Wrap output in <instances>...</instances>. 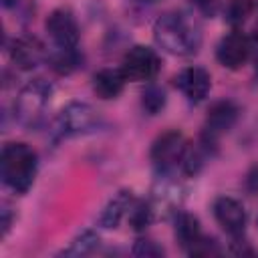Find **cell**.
<instances>
[{
  "instance_id": "cell-18",
  "label": "cell",
  "mask_w": 258,
  "mask_h": 258,
  "mask_svg": "<svg viewBox=\"0 0 258 258\" xmlns=\"http://www.w3.org/2000/svg\"><path fill=\"white\" fill-rule=\"evenodd\" d=\"M99 242H101V238H99L97 232L85 230V232H81L67 248H62L60 254H62V256H85V254H91L93 250H97Z\"/></svg>"
},
{
  "instance_id": "cell-12",
  "label": "cell",
  "mask_w": 258,
  "mask_h": 258,
  "mask_svg": "<svg viewBox=\"0 0 258 258\" xmlns=\"http://www.w3.org/2000/svg\"><path fill=\"white\" fill-rule=\"evenodd\" d=\"M8 52H10V60L20 71H32L36 64H40L46 58L44 46L36 38H32V36H18V38H14L10 48H8Z\"/></svg>"
},
{
  "instance_id": "cell-13",
  "label": "cell",
  "mask_w": 258,
  "mask_h": 258,
  "mask_svg": "<svg viewBox=\"0 0 258 258\" xmlns=\"http://www.w3.org/2000/svg\"><path fill=\"white\" fill-rule=\"evenodd\" d=\"M135 204V196L131 189H119L103 208L99 216V224L107 230H115L123 218H127L131 206Z\"/></svg>"
},
{
  "instance_id": "cell-19",
  "label": "cell",
  "mask_w": 258,
  "mask_h": 258,
  "mask_svg": "<svg viewBox=\"0 0 258 258\" xmlns=\"http://www.w3.org/2000/svg\"><path fill=\"white\" fill-rule=\"evenodd\" d=\"M165 91L159 87V85H147L145 91L141 93V107L147 115H157L163 111L165 107Z\"/></svg>"
},
{
  "instance_id": "cell-28",
  "label": "cell",
  "mask_w": 258,
  "mask_h": 258,
  "mask_svg": "<svg viewBox=\"0 0 258 258\" xmlns=\"http://www.w3.org/2000/svg\"><path fill=\"white\" fill-rule=\"evenodd\" d=\"M2 4H4V8H10L12 4H16V0H2Z\"/></svg>"
},
{
  "instance_id": "cell-25",
  "label": "cell",
  "mask_w": 258,
  "mask_h": 258,
  "mask_svg": "<svg viewBox=\"0 0 258 258\" xmlns=\"http://www.w3.org/2000/svg\"><path fill=\"white\" fill-rule=\"evenodd\" d=\"M10 226H12V208L4 202V204H2V236L8 234Z\"/></svg>"
},
{
  "instance_id": "cell-26",
  "label": "cell",
  "mask_w": 258,
  "mask_h": 258,
  "mask_svg": "<svg viewBox=\"0 0 258 258\" xmlns=\"http://www.w3.org/2000/svg\"><path fill=\"white\" fill-rule=\"evenodd\" d=\"M191 4H196V8H200L206 14L216 12V0H191Z\"/></svg>"
},
{
  "instance_id": "cell-15",
  "label": "cell",
  "mask_w": 258,
  "mask_h": 258,
  "mask_svg": "<svg viewBox=\"0 0 258 258\" xmlns=\"http://www.w3.org/2000/svg\"><path fill=\"white\" fill-rule=\"evenodd\" d=\"M175 238L183 250L191 248L202 238L200 220L187 212H177L175 214Z\"/></svg>"
},
{
  "instance_id": "cell-8",
  "label": "cell",
  "mask_w": 258,
  "mask_h": 258,
  "mask_svg": "<svg viewBox=\"0 0 258 258\" xmlns=\"http://www.w3.org/2000/svg\"><path fill=\"white\" fill-rule=\"evenodd\" d=\"M252 38L246 36L242 30L234 28L230 30L228 34H224L216 46V58L222 67L230 69V71H236V69H242L250 54H252Z\"/></svg>"
},
{
  "instance_id": "cell-22",
  "label": "cell",
  "mask_w": 258,
  "mask_h": 258,
  "mask_svg": "<svg viewBox=\"0 0 258 258\" xmlns=\"http://www.w3.org/2000/svg\"><path fill=\"white\" fill-rule=\"evenodd\" d=\"M185 252H187L189 256H216V254H220L222 250H220V246H218V242H216L214 238L202 234V238H200L191 248H187Z\"/></svg>"
},
{
  "instance_id": "cell-16",
  "label": "cell",
  "mask_w": 258,
  "mask_h": 258,
  "mask_svg": "<svg viewBox=\"0 0 258 258\" xmlns=\"http://www.w3.org/2000/svg\"><path fill=\"white\" fill-rule=\"evenodd\" d=\"M48 64L58 75H71L77 69L83 67V56L77 48H60L54 46V50L48 54Z\"/></svg>"
},
{
  "instance_id": "cell-24",
  "label": "cell",
  "mask_w": 258,
  "mask_h": 258,
  "mask_svg": "<svg viewBox=\"0 0 258 258\" xmlns=\"http://www.w3.org/2000/svg\"><path fill=\"white\" fill-rule=\"evenodd\" d=\"M244 185L250 194H258V165H254L248 173H246V179H244Z\"/></svg>"
},
{
  "instance_id": "cell-17",
  "label": "cell",
  "mask_w": 258,
  "mask_h": 258,
  "mask_svg": "<svg viewBox=\"0 0 258 258\" xmlns=\"http://www.w3.org/2000/svg\"><path fill=\"white\" fill-rule=\"evenodd\" d=\"M157 218L155 214V208L151 204V200H141V202H135L127 214V220H129V226L135 230V232H143L147 226H151V222Z\"/></svg>"
},
{
  "instance_id": "cell-3",
  "label": "cell",
  "mask_w": 258,
  "mask_h": 258,
  "mask_svg": "<svg viewBox=\"0 0 258 258\" xmlns=\"http://www.w3.org/2000/svg\"><path fill=\"white\" fill-rule=\"evenodd\" d=\"M101 127H103V117L99 115V111H95L89 103L71 101L56 115V119L52 123V135L56 141H60V139H69V137L95 133Z\"/></svg>"
},
{
  "instance_id": "cell-10",
  "label": "cell",
  "mask_w": 258,
  "mask_h": 258,
  "mask_svg": "<svg viewBox=\"0 0 258 258\" xmlns=\"http://www.w3.org/2000/svg\"><path fill=\"white\" fill-rule=\"evenodd\" d=\"M212 212H214L216 222L222 226V230L226 234H230L232 238L244 234L248 218H246V208L240 200H236L232 196H220L214 200Z\"/></svg>"
},
{
  "instance_id": "cell-11",
  "label": "cell",
  "mask_w": 258,
  "mask_h": 258,
  "mask_svg": "<svg viewBox=\"0 0 258 258\" xmlns=\"http://www.w3.org/2000/svg\"><path fill=\"white\" fill-rule=\"evenodd\" d=\"M173 83L189 103H202L212 89V77L204 67H185L175 75Z\"/></svg>"
},
{
  "instance_id": "cell-6",
  "label": "cell",
  "mask_w": 258,
  "mask_h": 258,
  "mask_svg": "<svg viewBox=\"0 0 258 258\" xmlns=\"http://www.w3.org/2000/svg\"><path fill=\"white\" fill-rule=\"evenodd\" d=\"M238 115H240V109L234 101H230V99L216 101L208 109V115H206V121L202 127L200 143H204L208 149H214L218 145L220 137L226 135L236 125Z\"/></svg>"
},
{
  "instance_id": "cell-7",
  "label": "cell",
  "mask_w": 258,
  "mask_h": 258,
  "mask_svg": "<svg viewBox=\"0 0 258 258\" xmlns=\"http://www.w3.org/2000/svg\"><path fill=\"white\" fill-rule=\"evenodd\" d=\"M159 69H161L159 54L155 52V48L145 46V44L131 46L121 60V71L125 73L127 81H133V83L153 81Z\"/></svg>"
},
{
  "instance_id": "cell-1",
  "label": "cell",
  "mask_w": 258,
  "mask_h": 258,
  "mask_svg": "<svg viewBox=\"0 0 258 258\" xmlns=\"http://www.w3.org/2000/svg\"><path fill=\"white\" fill-rule=\"evenodd\" d=\"M153 38L161 50L175 56H189L202 44V30L189 14L171 10L153 22Z\"/></svg>"
},
{
  "instance_id": "cell-20",
  "label": "cell",
  "mask_w": 258,
  "mask_h": 258,
  "mask_svg": "<svg viewBox=\"0 0 258 258\" xmlns=\"http://www.w3.org/2000/svg\"><path fill=\"white\" fill-rule=\"evenodd\" d=\"M252 10H254V2L252 0H230L226 4L224 14H226L228 24L240 26V24H244L248 20V16L252 14Z\"/></svg>"
},
{
  "instance_id": "cell-2",
  "label": "cell",
  "mask_w": 258,
  "mask_h": 258,
  "mask_svg": "<svg viewBox=\"0 0 258 258\" xmlns=\"http://www.w3.org/2000/svg\"><path fill=\"white\" fill-rule=\"evenodd\" d=\"M38 171V155L36 151L22 141L6 143L0 155V177L8 189L14 194H26Z\"/></svg>"
},
{
  "instance_id": "cell-14",
  "label": "cell",
  "mask_w": 258,
  "mask_h": 258,
  "mask_svg": "<svg viewBox=\"0 0 258 258\" xmlns=\"http://www.w3.org/2000/svg\"><path fill=\"white\" fill-rule=\"evenodd\" d=\"M125 83H127V77L125 73L119 69H101L93 75V91L99 99L103 101H109V99H117L123 89H125Z\"/></svg>"
},
{
  "instance_id": "cell-27",
  "label": "cell",
  "mask_w": 258,
  "mask_h": 258,
  "mask_svg": "<svg viewBox=\"0 0 258 258\" xmlns=\"http://www.w3.org/2000/svg\"><path fill=\"white\" fill-rule=\"evenodd\" d=\"M252 44H254V46H258V24H256L254 34H252Z\"/></svg>"
},
{
  "instance_id": "cell-4",
  "label": "cell",
  "mask_w": 258,
  "mask_h": 258,
  "mask_svg": "<svg viewBox=\"0 0 258 258\" xmlns=\"http://www.w3.org/2000/svg\"><path fill=\"white\" fill-rule=\"evenodd\" d=\"M50 95H52V85L48 81L44 79L28 81L14 99V119L24 127H34L40 121L46 105L50 103Z\"/></svg>"
},
{
  "instance_id": "cell-21",
  "label": "cell",
  "mask_w": 258,
  "mask_h": 258,
  "mask_svg": "<svg viewBox=\"0 0 258 258\" xmlns=\"http://www.w3.org/2000/svg\"><path fill=\"white\" fill-rule=\"evenodd\" d=\"M131 254L141 256V258H157V256H163V248L155 240L139 238V240H135V244L131 248Z\"/></svg>"
},
{
  "instance_id": "cell-5",
  "label": "cell",
  "mask_w": 258,
  "mask_h": 258,
  "mask_svg": "<svg viewBox=\"0 0 258 258\" xmlns=\"http://www.w3.org/2000/svg\"><path fill=\"white\" fill-rule=\"evenodd\" d=\"M187 145L189 143L185 141L183 133L177 131V129H169V131L161 133L153 141L151 151H149V157H151V163H153L155 171L159 175H169L171 171L181 167Z\"/></svg>"
},
{
  "instance_id": "cell-30",
  "label": "cell",
  "mask_w": 258,
  "mask_h": 258,
  "mask_svg": "<svg viewBox=\"0 0 258 258\" xmlns=\"http://www.w3.org/2000/svg\"><path fill=\"white\" fill-rule=\"evenodd\" d=\"M139 2H155V0H139Z\"/></svg>"
},
{
  "instance_id": "cell-29",
  "label": "cell",
  "mask_w": 258,
  "mask_h": 258,
  "mask_svg": "<svg viewBox=\"0 0 258 258\" xmlns=\"http://www.w3.org/2000/svg\"><path fill=\"white\" fill-rule=\"evenodd\" d=\"M256 81H258V62H256Z\"/></svg>"
},
{
  "instance_id": "cell-9",
  "label": "cell",
  "mask_w": 258,
  "mask_h": 258,
  "mask_svg": "<svg viewBox=\"0 0 258 258\" xmlns=\"http://www.w3.org/2000/svg\"><path fill=\"white\" fill-rule=\"evenodd\" d=\"M44 28H46L48 36L52 38L54 46H60V48H77L81 34H79V22H77V18H75V14H73L71 8H67V6L54 8L46 16Z\"/></svg>"
},
{
  "instance_id": "cell-23",
  "label": "cell",
  "mask_w": 258,
  "mask_h": 258,
  "mask_svg": "<svg viewBox=\"0 0 258 258\" xmlns=\"http://www.w3.org/2000/svg\"><path fill=\"white\" fill-rule=\"evenodd\" d=\"M230 252L236 254V256H244V254H254L252 246L242 238V236H236L232 238V244H230Z\"/></svg>"
}]
</instances>
